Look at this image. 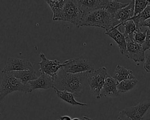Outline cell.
<instances>
[{
	"label": "cell",
	"mask_w": 150,
	"mask_h": 120,
	"mask_svg": "<svg viewBox=\"0 0 150 120\" xmlns=\"http://www.w3.org/2000/svg\"><path fill=\"white\" fill-rule=\"evenodd\" d=\"M145 62L144 68L147 73H150V50L145 52Z\"/></svg>",
	"instance_id": "obj_26"
},
{
	"label": "cell",
	"mask_w": 150,
	"mask_h": 120,
	"mask_svg": "<svg viewBox=\"0 0 150 120\" xmlns=\"http://www.w3.org/2000/svg\"><path fill=\"white\" fill-rule=\"evenodd\" d=\"M148 19H150V1L145 9L139 15L133 16L130 19L134 21L137 28L140 23Z\"/></svg>",
	"instance_id": "obj_23"
},
{
	"label": "cell",
	"mask_w": 150,
	"mask_h": 120,
	"mask_svg": "<svg viewBox=\"0 0 150 120\" xmlns=\"http://www.w3.org/2000/svg\"><path fill=\"white\" fill-rule=\"evenodd\" d=\"M142 120H150V107L147 111V112L145 114V115L142 118Z\"/></svg>",
	"instance_id": "obj_29"
},
{
	"label": "cell",
	"mask_w": 150,
	"mask_h": 120,
	"mask_svg": "<svg viewBox=\"0 0 150 120\" xmlns=\"http://www.w3.org/2000/svg\"><path fill=\"white\" fill-rule=\"evenodd\" d=\"M121 25L124 28V35L125 38H128L131 40H133V35L137 30V27L133 20L129 19L122 23Z\"/></svg>",
	"instance_id": "obj_22"
},
{
	"label": "cell",
	"mask_w": 150,
	"mask_h": 120,
	"mask_svg": "<svg viewBox=\"0 0 150 120\" xmlns=\"http://www.w3.org/2000/svg\"><path fill=\"white\" fill-rule=\"evenodd\" d=\"M107 75V70L105 67L89 71L87 74V81L93 94L97 99L101 97V91L105 83Z\"/></svg>",
	"instance_id": "obj_4"
},
{
	"label": "cell",
	"mask_w": 150,
	"mask_h": 120,
	"mask_svg": "<svg viewBox=\"0 0 150 120\" xmlns=\"http://www.w3.org/2000/svg\"><path fill=\"white\" fill-rule=\"evenodd\" d=\"M54 91L57 95V97L60 98V100L65 101L67 103L74 106V105H80V106H87V104L80 102L76 100L74 94L72 93L66 91H60L56 88L55 87L53 88Z\"/></svg>",
	"instance_id": "obj_19"
},
{
	"label": "cell",
	"mask_w": 150,
	"mask_h": 120,
	"mask_svg": "<svg viewBox=\"0 0 150 120\" xmlns=\"http://www.w3.org/2000/svg\"><path fill=\"white\" fill-rule=\"evenodd\" d=\"M33 68V64L25 59H20L15 57H9L1 73H5L12 71H21Z\"/></svg>",
	"instance_id": "obj_9"
},
{
	"label": "cell",
	"mask_w": 150,
	"mask_h": 120,
	"mask_svg": "<svg viewBox=\"0 0 150 120\" xmlns=\"http://www.w3.org/2000/svg\"><path fill=\"white\" fill-rule=\"evenodd\" d=\"M88 71L72 74L66 72L62 68L54 78V87L60 91H66L80 97L84 92Z\"/></svg>",
	"instance_id": "obj_1"
},
{
	"label": "cell",
	"mask_w": 150,
	"mask_h": 120,
	"mask_svg": "<svg viewBox=\"0 0 150 120\" xmlns=\"http://www.w3.org/2000/svg\"><path fill=\"white\" fill-rule=\"evenodd\" d=\"M129 3L123 4L118 1L107 0L106 6L104 9L106 10L110 14L114 16V14L120 9L126 7Z\"/></svg>",
	"instance_id": "obj_20"
},
{
	"label": "cell",
	"mask_w": 150,
	"mask_h": 120,
	"mask_svg": "<svg viewBox=\"0 0 150 120\" xmlns=\"http://www.w3.org/2000/svg\"><path fill=\"white\" fill-rule=\"evenodd\" d=\"M80 120H88V119H87V116H82V117L80 118Z\"/></svg>",
	"instance_id": "obj_31"
},
{
	"label": "cell",
	"mask_w": 150,
	"mask_h": 120,
	"mask_svg": "<svg viewBox=\"0 0 150 120\" xmlns=\"http://www.w3.org/2000/svg\"><path fill=\"white\" fill-rule=\"evenodd\" d=\"M83 15L99 9H104L107 0H76Z\"/></svg>",
	"instance_id": "obj_13"
},
{
	"label": "cell",
	"mask_w": 150,
	"mask_h": 120,
	"mask_svg": "<svg viewBox=\"0 0 150 120\" xmlns=\"http://www.w3.org/2000/svg\"><path fill=\"white\" fill-rule=\"evenodd\" d=\"M64 62L65 65L62 68L69 73L77 74L94 70V66L91 61L79 57L70 59Z\"/></svg>",
	"instance_id": "obj_6"
},
{
	"label": "cell",
	"mask_w": 150,
	"mask_h": 120,
	"mask_svg": "<svg viewBox=\"0 0 150 120\" xmlns=\"http://www.w3.org/2000/svg\"><path fill=\"white\" fill-rule=\"evenodd\" d=\"M135 1H130L128 5L120 10H118L113 16L114 28L120 27L124 22L129 20L134 16Z\"/></svg>",
	"instance_id": "obj_11"
},
{
	"label": "cell",
	"mask_w": 150,
	"mask_h": 120,
	"mask_svg": "<svg viewBox=\"0 0 150 120\" xmlns=\"http://www.w3.org/2000/svg\"><path fill=\"white\" fill-rule=\"evenodd\" d=\"M66 0H47L46 2L53 12V20H60Z\"/></svg>",
	"instance_id": "obj_16"
},
{
	"label": "cell",
	"mask_w": 150,
	"mask_h": 120,
	"mask_svg": "<svg viewBox=\"0 0 150 120\" xmlns=\"http://www.w3.org/2000/svg\"><path fill=\"white\" fill-rule=\"evenodd\" d=\"M126 39L127 57L133 60L137 65L144 61L145 59V51L141 44L135 42L128 38Z\"/></svg>",
	"instance_id": "obj_10"
},
{
	"label": "cell",
	"mask_w": 150,
	"mask_h": 120,
	"mask_svg": "<svg viewBox=\"0 0 150 120\" xmlns=\"http://www.w3.org/2000/svg\"><path fill=\"white\" fill-rule=\"evenodd\" d=\"M125 120H129V119H125Z\"/></svg>",
	"instance_id": "obj_34"
},
{
	"label": "cell",
	"mask_w": 150,
	"mask_h": 120,
	"mask_svg": "<svg viewBox=\"0 0 150 120\" xmlns=\"http://www.w3.org/2000/svg\"><path fill=\"white\" fill-rule=\"evenodd\" d=\"M118 82L111 76L107 74L103 87L101 91V96L113 97L119 95L117 90Z\"/></svg>",
	"instance_id": "obj_15"
},
{
	"label": "cell",
	"mask_w": 150,
	"mask_h": 120,
	"mask_svg": "<svg viewBox=\"0 0 150 120\" xmlns=\"http://www.w3.org/2000/svg\"><path fill=\"white\" fill-rule=\"evenodd\" d=\"M1 115V113H0V115Z\"/></svg>",
	"instance_id": "obj_35"
},
{
	"label": "cell",
	"mask_w": 150,
	"mask_h": 120,
	"mask_svg": "<svg viewBox=\"0 0 150 120\" xmlns=\"http://www.w3.org/2000/svg\"><path fill=\"white\" fill-rule=\"evenodd\" d=\"M106 35L111 37L117 43L121 53L127 57V42L126 39L124 34L121 32L120 27H114L109 30L105 32Z\"/></svg>",
	"instance_id": "obj_14"
},
{
	"label": "cell",
	"mask_w": 150,
	"mask_h": 120,
	"mask_svg": "<svg viewBox=\"0 0 150 120\" xmlns=\"http://www.w3.org/2000/svg\"><path fill=\"white\" fill-rule=\"evenodd\" d=\"M72 119L70 118V116L68 115H64V116H61L60 117V120H71Z\"/></svg>",
	"instance_id": "obj_30"
},
{
	"label": "cell",
	"mask_w": 150,
	"mask_h": 120,
	"mask_svg": "<svg viewBox=\"0 0 150 120\" xmlns=\"http://www.w3.org/2000/svg\"><path fill=\"white\" fill-rule=\"evenodd\" d=\"M144 50L145 52L147 50L150 49V29H147L146 36L144 42L142 44Z\"/></svg>",
	"instance_id": "obj_27"
},
{
	"label": "cell",
	"mask_w": 150,
	"mask_h": 120,
	"mask_svg": "<svg viewBox=\"0 0 150 120\" xmlns=\"http://www.w3.org/2000/svg\"><path fill=\"white\" fill-rule=\"evenodd\" d=\"M113 77L118 82L129 79H135L133 71L131 70L127 69L124 66L117 65L115 68Z\"/></svg>",
	"instance_id": "obj_18"
},
{
	"label": "cell",
	"mask_w": 150,
	"mask_h": 120,
	"mask_svg": "<svg viewBox=\"0 0 150 120\" xmlns=\"http://www.w3.org/2000/svg\"><path fill=\"white\" fill-rule=\"evenodd\" d=\"M71 120H80V119L79 118H74Z\"/></svg>",
	"instance_id": "obj_32"
},
{
	"label": "cell",
	"mask_w": 150,
	"mask_h": 120,
	"mask_svg": "<svg viewBox=\"0 0 150 120\" xmlns=\"http://www.w3.org/2000/svg\"><path fill=\"white\" fill-rule=\"evenodd\" d=\"M142 27H146L148 29H150V19H146L141 23H140L138 25V27L137 28V29L141 28Z\"/></svg>",
	"instance_id": "obj_28"
},
{
	"label": "cell",
	"mask_w": 150,
	"mask_h": 120,
	"mask_svg": "<svg viewBox=\"0 0 150 120\" xmlns=\"http://www.w3.org/2000/svg\"><path fill=\"white\" fill-rule=\"evenodd\" d=\"M39 56L41 58V61L38 62L40 65L39 71L55 78L59 70L65 65L64 62L61 63L57 60H49L43 52H41Z\"/></svg>",
	"instance_id": "obj_7"
},
{
	"label": "cell",
	"mask_w": 150,
	"mask_h": 120,
	"mask_svg": "<svg viewBox=\"0 0 150 120\" xmlns=\"http://www.w3.org/2000/svg\"><path fill=\"white\" fill-rule=\"evenodd\" d=\"M57 120H58V119H57Z\"/></svg>",
	"instance_id": "obj_36"
},
{
	"label": "cell",
	"mask_w": 150,
	"mask_h": 120,
	"mask_svg": "<svg viewBox=\"0 0 150 120\" xmlns=\"http://www.w3.org/2000/svg\"><path fill=\"white\" fill-rule=\"evenodd\" d=\"M82 17L83 13L76 0H66L60 20L69 22L79 28Z\"/></svg>",
	"instance_id": "obj_5"
},
{
	"label": "cell",
	"mask_w": 150,
	"mask_h": 120,
	"mask_svg": "<svg viewBox=\"0 0 150 120\" xmlns=\"http://www.w3.org/2000/svg\"><path fill=\"white\" fill-rule=\"evenodd\" d=\"M150 107V100L138 103L135 106L124 108L120 112V114L125 117L126 119L142 120L144 116Z\"/></svg>",
	"instance_id": "obj_8"
},
{
	"label": "cell",
	"mask_w": 150,
	"mask_h": 120,
	"mask_svg": "<svg viewBox=\"0 0 150 120\" xmlns=\"http://www.w3.org/2000/svg\"><path fill=\"white\" fill-rule=\"evenodd\" d=\"M149 3L148 0H136L134 4V16L139 15L146 7Z\"/></svg>",
	"instance_id": "obj_25"
},
{
	"label": "cell",
	"mask_w": 150,
	"mask_h": 120,
	"mask_svg": "<svg viewBox=\"0 0 150 120\" xmlns=\"http://www.w3.org/2000/svg\"><path fill=\"white\" fill-rule=\"evenodd\" d=\"M149 50H150V49H149Z\"/></svg>",
	"instance_id": "obj_37"
},
{
	"label": "cell",
	"mask_w": 150,
	"mask_h": 120,
	"mask_svg": "<svg viewBox=\"0 0 150 120\" xmlns=\"http://www.w3.org/2000/svg\"><path fill=\"white\" fill-rule=\"evenodd\" d=\"M15 91L30 92L28 85L22 84L13 76L12 72L3 73L0 88V103L6 96Z\"/></svg>",
	"instance_id": "obj_3"
},
{
	"label": "cell",
	"mask_w": 150,
	"mask_h": 120,
	"mask_svg": "<svg viewBox=\"0 0 150 120\" xmlns=\"http://www.w3.org/2000/svg\"><path fill=\"white\" fill-rule=\"evenodd\" d=\"M95 26L105 29L114 28L113 16L104 9H99L83 15L80 26Z\"/></svg>",
	"instance_id": "obj_2"
},
{
	"label": "cell",
	"mask_w": 150,
	"mask_h": 120,
	"mask_svg": "<svg viewBox=\"0 0 150 120\" xmlns=\"http://www.w3.org/2000/svg\"><path fill=\"white\" fill-rule=\"evenodd\" d=\"M142 28L137 29L133 35L134 41L141 44H142L145 41L148 29L147 28H146V29L144 30H142Z\"/></svg>",
	"instance_id": "obj_24"
},
{
	"label": "cell",
	"mask_w": 150,
	"mask_h": 120,
	"mask_svg": "<svg viewBox=\"0 0 150 120\" xmlns=\"http://www.w3.org/2000/svg\"><path fill=\"white\" fill-rule=\"evenodd\" d=\"M138 80L129 79L122 81L118 83L117 85V90L120 93H124L131 90L137 84Z\"/></svg>",
	"instance_id": "obj_21"
},
{
	"label": "cell",
	"mask_w": 150,
	"mask_h": 120,
	"mask_svg": "<svg viewBox=\"0 0 150 120\" xmlns=\"http://www.w3.org/2000/svg\"><path fill=\"white\" fill-rule=\"evenodd\" d=\"M12 74L17 79L19 80L20 81L25 85H26L29 81L37 79L38 77L36 76V72L33 67L29 70L21 71H12Z\"/></svg>",
	"instance_id": "obj_17"
},
{
	"label": "cell",
	"mask_w": 150,
	"mask_h": 120,
	"mask_svg": "<svg viewBox=\"0 0 150 120\" xmlns=\"http://www.w3.org/2000/svg\"><path fill=\"white\" fill-rule=\"evenodd\" d=\"M87 119H88V120H93V119H91V118H88V117H87Z\"/></svg>",
	"instance_id": "obj_33"
},
{
	"label": "cell",
	"mask_w": 150,
	"mask_h": 120,
	"mask_svg": "<svg viewBox=\"0 0 150 120\" xmlns=\"http://www.w3.org/2000/svg\"><path fill=\"white\" fill-rule=\"evenodd\" d=\"M29 88L30 92L37 89L47 90L54 87V78L41 73L37 79L29 81L26 84Z\"/></svg>",
	"instance_id": "obj_12"
}]
</instances>
